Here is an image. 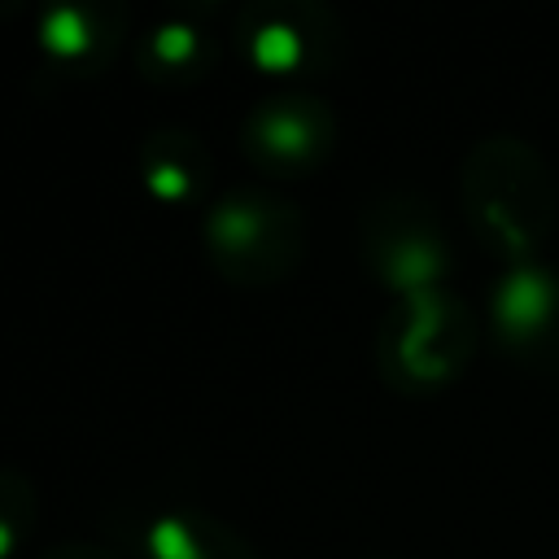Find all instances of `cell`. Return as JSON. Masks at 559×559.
I'll return each mask as SVG.
<instances>
[{
    "label": "cell",
    "instance_id": "cell-1",
    "mask_svg": "<svg viewBox=\"0 0 559 559\" xmlns=\"http://www.w3.org/2000/svg\"><path fill=\"white\" fill-rule=\"evenodd\" d=\"M463 201L485 249L533 266V253L555 227V183L533 144L515 135L480 140L463 170Z\"/></svg>",
    "mask_w": 559,
    "mask_h": 559
},
{
    "label": "cell",
    "instance_id": "cell-2",
    "mask_svg": "<svg viewBox=\"0 0 559 559\" xmlns=\"http://www.w3.org/2000/svg\"><path fill=\"white\" fill-rule=\"evenodd\" d=\"M498 341L528 367L559 371V275L546 266H515L493 293Z\"/></svg>",
    "mask_w": 559,
    "mask_h": 559
},
{
    "label": "cell",
    "instance_id": "cell-3",
    "mask_svg": "<svg viewBox=\"0 0 559 559\" xmlns=\"http://www.w3.org/2000/svg\"><path fill=\"white\" fill-rule=\"evenodd\" d=\"M393 354L411 380L441 384L472 354V319L445 293H419V297H411V306L402 314Z\"/></svg>",
    "mask_w": 559,
    "mask_h": 559
}]
</instances>
